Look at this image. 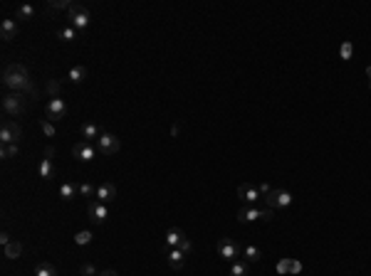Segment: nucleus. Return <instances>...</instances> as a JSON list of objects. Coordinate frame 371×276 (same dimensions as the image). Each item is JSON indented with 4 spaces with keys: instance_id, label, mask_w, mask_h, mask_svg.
<instances>
[{
    "instance_id": "obj_1",
    "label": "nucleus",
    "mask_w": 371,
    "mask_h": 276,
    "mask_svg": "<svg viewBox=\"0 0 371 276\" xmlns=\"http://www.w3.org/2000/svg\"><path fill=\"white\" fill-rule=\"evenodd\" d=\"M3 84H5L10 91H20V94H33V96H38V89H35V84H33L30 72H28L25 64H18V62L5 64V69H3Z\"/></svg>"
},
{
    "instance_id": "obj_2",
    "label": "nucleus",
    "mask_w": 371,
    "mask_h": 276,
    "mask_svg": "<svg viewBox=\"0 0 371 276\" xmlns=\"http://www.w3.org/2000/svg\"><path fill=\"white\" fill-rule=\"evenodd\" d=\"M3 109H5V114H10V116L25 114V111H28V99H25V94H20V91L5 94V96H3Z\"/></svg>"
},
{
    "instance_id": "obj_3",
    "label": "nucleus",
    "mask_w": 371,
    "mask_h": 276,
    "mask_svg": "<svg viewBox=\"0 0 371 276\" xmlns=\"http://www.w3.org/2000/svg\"><path fill=\"white\" fill-rule=\"evenodd\" d=\"M97 153H102V156H114V153H119V148H122V141L114 136V133H102L99 138H97Z\"/></svg>"
},
{
    "instance_id": "obj_4",
    "label": "nucleus",
    "mask_w": 371,
    "mask_h": 276,
    "mask_svg": "<svg viewBox=\"0 0 371 276\" xmlns=\"http://www.w3.org/2000/svg\"><path fill=\"white\" fill-rule=\"evenodd\" d=\"M166 244H168L171 249H181L186 257H188V252H191V239L183 235V230H178V227H171V230L166 232Z\"/></svg>"
},
{
    "instance_id": "obj_5",
    "label": "nucleus",
    "mask_w": 371,
    "mask_h": 276,
    "mask_svg": "<svg viewBox=\"0 0 371 276\" xmlns=\"http://www.w3.org/2000/svg\"><path fill=\"white\" fill-rule=\"evenodd\" d=\"M20 138H23L20 123H15L13 118H3V126H0V141H3V146L5 143H18Z\"/></svg>"
},
{
    "instance_id": "obj_6",
    "label": "nucleus",
    "mask_w": 371,
    "mask_h": 276,
    "mask_svg": "<svg viewBox=\"0 0 371 276\" xmlns=\"http://www.w3.org/2000/svg\"><path fill=\"white\" fill-rule=\"evenodd\" d=\"M67 12H70V22H72L75 30H84V27L89 25V20H92L89 10L84 7L82 2H72V7H70Z\"/></svg>"
},
{
    "instance_id": "obj_7",
    "label": "nucleus",
    "mask_w": 371,
    "mask_h": 276,
    "mask_svg": "<svg viewBox=\"0 0 371 276\" xmlns=\"http://www.w3.org/2000/svg\"><path fill=\"white\" fill-rule=\"evenodd\" d=\"M240 252H243V249H240V247H238V244H235L230 237H223V239H218V254H220L225 262H230V264H233V262L240 257Z\"/></svg>"
},
{
    "instance_id": "obj_8",
    "label": "nucleus",
    "mask_w": 371,
    "mask_h": 276,
    "mask_svg": "<svg viewBox=\"0 0 371 276\" xmlns=\"http://www.w3.org/2000/svg\"><path fill=\"white\" fill-rule=\"evenodd\" d=\"M265 202H267L270 210H285V207L292 205V195H289L287 190H270L265 195Z\"/></svg>"
},
{
    "instance_id": "obj_9",
    "label": "nucleus",
    "mask_w": 371,
    "mask_h": 276,
    "mask_svg": "<svg viewBox=\"0 0 371 276\" xmlns=\"http://www.w3.org/2000/svg\"><path fill=\"white\" fill-rule=\"evenodd\" d=\"M45 116L47 121H62V118L67 116V104H65V99H50L47 101V106H45Z\"/></svg>"
},
{
    "instance_id": "obj_10",
    "label": "nucleus",
    "mask_w": 371,
    "mask_h": 276,
    "mask_svg": "<svg viewBox=\"0 0 371 276\" xmlns=\"http://www.w3.org/2000/svg\"><path fill=\"white\" fill-rule=\"evenodd\" d=\"M87 212H89V220H92V222L104 225V222H107V217H109V205H102V202L92 200V202H89V207H87Z\"/></svg>"
},
{
    "instance_id": "obj_11",
    "label": "nucleus",
    "mask_w": 371,
    "mask_h": 276,
    "mask_svg": "<svg viewBox=\"0 0 371 276\" xmlns=\"http://www.w3.org/2000/svg\"><path fill=\"white\" fill-rule=\"evenodd\" d=\"M97 153V146L94 143H89V141H80V143H75V148H72V156L77 158V160H82V163H89L92 158Z\"/></svg>"
},
{
    "instance_id": "obj_12",
    "label": "nucleus",
    "mask_w": 371,
    "mask_h": 276,
    "mask_svg": "<svg viewBox=\"0 0 371 276\" xmlns=\"http://www.w3.org/2000/svg\"><path fill=\"white\" fill-rule=\"evenodd\" d=\"M114 197H117V188H114V183H102V185L97 188L94 200H97V202H102V205H112V202H114Z\"/></svg>"
},
{
    "instance_id": "obj_13",
    "label": "nucleus",
    "mask_w": 371,
    "mask_h": 276,
    "mask_svg": "<svg viewBox=\"0 0 371 276\" xmlns=\"http://www.w3.org/2000/svg\"><path fill=\"white\" fill-rule=\"evenodd\" d=\"M238 197L247 202V205H252V202H257L260 200V190H257V185H252V183H243L240 188H238Z\"/></svg>"
},
{
    "instance_id": "obj_14",
    "label": "nucleus",
    "mask_w": 371,
    "mask_h": 276,
    "mask_svg": "<svg viewBox=\"0 0 371 276\" xmlns=\"http://www.w3.org/2000/svg\"><path fill=\"white\" fill-rule=\"evenodd\" d=\"M302 272V262H297V259H292V257H287V259H282L280 264H277V274H289V276H294V274H299Z\"/></svg>"
},
{
    "instance_id": "obj_15",
    "label": "nucleus",
    "mask_w": 371,
    "mask_h": 276,
    "mask_svg": "<svg viewBox=\"0 0 371 276\" xmlns=\"http://www.w3.org/2000/svg\"><path fill=\"white\" fill-rule=\"evenodd\" d=\"M257 220H262V210H257V207H243V210H238V222L240 225L257 222Z\"/></svg>"
},
{
    "instance_id": "obj_16",
    "label": "nucleus",
    "mask_w": 371,
    "mask_h": 276,
    "mask_svg": "<svg viewBox=\"0 0 371 276\" xmlns=\"http://www.w3.org/2000/svg\"><path fill=\"white\" fill-rule=\"evenodd\" d=\"M18 35V22L15 20H3V25H0V37L5 39V42H10V39H15Z\"/></svg>"
},
{
    "instance_id": "obj_17",
    "label": "nucleus",
    "mask_w": 371,
    "mask_h": 276,
    "mask_svg": "<svg viewBox=\"0 0 371 276\" xmlns=\"http://www.w3.org/2000/svg\"><path fill=\"white\" fill-rule=\"evenodd\" d=\"M102 133H104V131H102L97 123H84L82 126V141H89V143L94 141V143H97V138H99Z\"/></svg>"
},
{
    "instance_id": "obj_18",
    "label": "nucleus",
    "mask_w": 371,
    "mask_h": 276,
    "mask_svg": "<svg viewBox=\"0 0 371 276\" xmlns=\"http://www.w3.org/2000/svg\"><path fill=\"white\" fill-rule=\"evenodd\" d=\"M3 254H5L8 259H20V254H23V244H20L18 239H13L10 244L3 247Z\"/></svg>"
},
{
    "instance_id": "obj_19",
    "label": "nucleus",
    "mask_w": 371,
    "mask_h": 276,
    "mask_svg": "<svg viewBox=\"0 0 371 276\" xmlns=\"http://www.w3.org/2000/svg\"><path fill=\"white\" fill-rule=\"evenodd\" d=\"M183 262H186V254H183L181 249H171V252H168V267H171V269H181Z\"/></svg>"
},
{
    "instance_id": "obj_20",
    "label": "nucleus",
    "mask_w": 371,
    "mask_h": 276,
    "mask_svg": "<svg viewBox=\"0 0 371 276\" xmlns=\"http://www.w3.org/2000/svg\"><path fill=\"white\" fill-rule=\"evenodd\" d=\"M38 173H40L42 180H50L52 175H55V165H52V158H42L40 168H38Z\"/></svg>"
},
{
    "instance_id": "obj_21",
    "label": "nucleus",
    "mask_w": 371,
    "mask_h": 276,
    "mask_svg": "<svg viewBox=\"0 0 371 276\" xmlns=\"http://www.w3.org/2000/svg\"><path fill=\"white\" fill-rule=\"evenodd\" d=\"M240 254H243V262H247V264H250V262H260V259H262L260 249H257V247H252V244L243 247V252H240Z\"/></svg>"
},
{
    "instance_id": "obj_22",
    "label": "nucleus",
    "mask_w": 371,
    "mask_h": 276,
    "mask_svg": "<svg viewBox=\"0 0 371 276\" xmlns=\"http://www.w3.org/2000/svg\"><path fill=\"white\" fill-rule=\"evenodd\" d=\"M67 77H70V81H72V84H82L84 79H87V67H82V64H75V67L70 69V74H67Z\"/></svg>"
},
{
    "instance_id": "obj_23",
    "label": "nucleus",
    "mask_w": 371,
    "mask_h": 276,
    "mask_svg": "<svg viewBox=\"0 0 371 276\" xmlns=\"http://www.w3.org/2000/svg\"><path fill=\"white\" fill-rule=\"evenodd\" d=\"M35 276H57V269L50 264V262H40L35 267Z\"/></svg>"
},
{
    "instance_id": "obj_24",
    "label": "nucleus",
    "mask_w": 371,
    "mask_h": 276,
    "mask_svg": "<svg viewBox=\"0 0 371 276\" xmlns=\"http://www.w3.org/2000/svg\"><path fill=\"white\" fill-rule=\"evenodd\" d=\"M18 153H20V148H18V143H5V146L0 148V156H3V160H10V158H18Z\"/></svg>"
},
{
    "instance_id": "obj_25",
    "label": "nucleus",
    "mask_w": 371,
    "mask_h": 276,
    "mask_svg": "<svg viewBox=\"0 0 371 276\" xmlns=\"http://www.w3.org/2000/svg\"><path fill=\"white\" fill-rule=\"evenodd\" d=\"M77 193H80V188H75L72 183H62V185H60V197H62V200H72Z\"/></svg>"
},
{
    "instance_id": "obj_26",
    "label": "nucleus",
    "mask_w": 371,
    "mask_h": 276,
    "mask_svg": "<svg viewBox=\"0 0 371 276\" xmlns=\"http://www.w3.org/2000/svg\"><path fill=\"white\" fill-rule=\"evenodd\" d=\"M230 276H247V262L235 259V262L230 264Z\"/></svg>"
},
{
    "instance_id": "obj_27",
    "label": "nucleus",
    "mask_w": 371,
    "mask_h": 276,
    "mask_svg": "<svg viewBox=\"0 0 371 276\" xmlns=\"http://www.w3.org/2000/svg\"><path fill=\"white\" fill-rule=\"evenodd\" d=\"M57 37L62 39V42H75V37H77V30L70 25V27H62L60 32H57Z\"/></svg>"
},
{
    "instance_id": "obj_28",
    "label": "nucleus",
    "mask_w": 371,
    "mask_h": 276,
    "mask_svg": "<svg viewBox=\"0 0 371 276\" xmlns=\"http://www.w3.org/2000/svg\"><path fill=\"white\" fill-rule=\"evenodd\" d=\"M40 128H42V133H45L47 138H55V136H57L55 123H52V121H47V118H40Z\"/></svg>"
},
{
    "instance_id": "obj_29",
    "label": "nucleus",
    "mask_w": 371,
    "mask_h": 276,
    "mask_svg": "<svg viewBox=\"0 0 371 276\" xmlns=\"http://www.w3.org/2000/svg\"><path fill=\"white\" fill-rule=\"evenodd\" d=\"M70 7H72L70 0H50V2H47V10H55V12H57V10H70Z\"/></svg>"
},
{
    "instance_id": "obj_30",
    "label": "nucleus",
    "mask_w": 371,
    "mask_h": 276,
    "mask_svg": "<svg viewBox=\"0 0 371 276\" xmlns=\"http://www.w3.org/2000/svg\"><path fill=\"white\" fill-rule=\"evenodd\" d=\"M92 239H94V235H92L89 230H82V232H77V235H75V244L84 247V244H89Z\"/></svg>"
},
{
    "instance_id": "obj_31",
    "label": "nucleus",
    "mask_w": 371,
    "mask_h": 276,
    "mask_svg": "<svg viewBox=\"0 0 371 276\" xmlns=\"http://www.w3.org/2000/svg\"><path fill=\"white\" fill-rule=\"evenodd\" d=\"M33 15H35V7H33V5H20V7H18V17L30 20Z\"/></svg>"
},
{
    "instance_id": "obj_32",
    "label": "nucleus",
    "mask_w": 371,
    "mask_h": 276,
    "mask_svg": "<svg viewBox=\"0 0 371 276\" xmlns=\"http://www.w3.org/2000/svg\"><path fill=\"white\" fill-rule=\"evenodd\" d=\"M60 89H62V84H60L57 79H50V81H47V91H50V96H52V99H57V96H60Z\"/></svg>"
},
{
    "instance_id": "obj_33",
    "label": "nucleus",
    "mask_w": 371,
    "mask_h": 276,
    "mask_svg": "<svg viewBox=\"0 0 371 276\" xmlns=\"http://www.w3.org/2000/svg\"><path fill=\"white\" fill-rule=\"evenodd\" d=\"M339 54H341V59H351V54H354L351 42H344V44H341V49H339Z\"/></svg>"
},
{
    "instance_id": "obj_34",
    "label": "nucleus",
    "mask_w": 371,
    "mask_h": 276,
    "mask_svg": "<svg viewBox=\"0 0 371 276\" xmlns=\"http://www.w3.org/2000/svg\"><path fill=\"white\" fill-rule=\"evenodd\" d=\"M80 274H82V276H99V272H97V267H94V264H82Z\"/></svg>"
},
{
    "instance_id": "obj_35",
    "label": "nucleus",
    "mask_w": 371,
    "mask_h": 276,
    "mask_svg": "<svg viewBox=\"0 0 371 276\" xmlns=\"http://www.w3.org/2000/svg\"><path fill=\"white\" fill-rule=\"evenodd\" d=\"M80 195H84V197H92V195H97V190L89 185V183H82L80 185Z\"/></svg>"
},
{
    "instance_id": "obj_36",
    "label": "nucleus",
    "mask_w": 371,
    "mask_h": 276,
    "mask_svg": "<svg viewBox=\"0 0 371 276\" xmlns=\"http://www.w3.org/2000/svg\"><path fill=\"white\" fill-rule=\"evenodd\" d=\"M257 190H260V195L265 197V195H267V193H270V190H272V188H270L267 183H260V185H257Z\"/></svg>"
},
{
    "instance_id": "obj_37",
    "label": "nucleus",
    "mask_w": 371,
    "mask_h": 276,
    "mask_svg": "<svg viewBox=\"0 0 371 276\" xmlns=\"http://www.w3.org/2000/svg\"><path fill=\"white\" fill-rule=\"evenodd\" d=\"M10 242H13V237L8 235V232H0V244H3V247H5V244H10Z\"/></svg>"
},
{
    "instance_id": "obj_38",
    "label": "nucleus",
    "mask_w": 371,
    "mask_h": 276,
    "mask_svg": "<svg viewBox=\"0 0 371 276\" xmlns=\"http://www.w3.org/2000/svg\"><path fill=\"white\" fill-rule=\"evenodd\" d=\"M55 156V148H52V146H47V148H45V158H52Z\"/></svg>"
},
{
    "instance_id": "obj_39",
    "label": "nucleus",
    "mask_w": 371,
    "mask_h": 276,
    "mask_svg": "<svg viewBox=\"0 0 371 276\" xmlns=\"http://www.w3.org/2000/svg\"><path fill=\"white\" fill-rule=\"evenodd\" d=\"M99 276H117V272H112V269H104V272H99Z\"/></svg>"
},
{
    "instance_id": "obj_40",
    "label": "nucleus",
    "mask_w": 371,
    "mask_h": 276,
    "mask_svg": "<svg viewBox=\"0 0 371 276\" xmlns=\"http://www.w3.org/2000/svg\"><path fill=\"white\" fill-rule=\"evenodd\" d=\"M366 77H369V86H371V64L366 67Z\"/></svg>"
}]
</instances>
